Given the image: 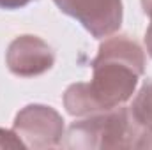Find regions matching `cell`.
I'll list each match as a JSON object with an SVG mask.
<instances>
[{"mask_svg": "<svg viewBox=\"0 0 152 150\" xmlns=\"http://www.w3.org/2000/svg\"><path fill=\"white\" fill-rule=\"evenodd\" d=\"M145 73V51L129 36L106 37L92 60V79L73 83L64 92V108L73 117H88L124 106Z\"/></svg>", "mask_w": 152, "mask_h": 150, "instance_id": "cell-1", "label": "cell"}, {"mask_svg": "<svg viewBox=\"0 0 152 150\" xmlns=\"http://www.w3.org/2000/svg\"><path fill=\"white\" fill-rule=\"evenodd\" d=\"M140 129L131 110L118 106L71 124L62 145L67 149H133Z\"/></svg>", "mask_w": 152, "mask_h": 150, "instance_id": "cell-2", "label": "cell"}, {"mask_svg": "<svg viewBox=\"0 0 152 150\" xmlns=\"http://www.w3.org/2000/svg\"><path fill=\"white\" fill-rule=\"evenodd\" d=\"M27 149H51L58 147L66 136L62 115L46 104H28L21 108L12 125Z\"/></svg>", "mask_w": 152, "mask_h": 150, "instance_id": "cell-3", "label": "cell"}, {"mask_svg": "<svg viewBox=\"0 0 152 150\" xmlns=\"http://www.w3.org/2000/svg\"><path fill=\"white\" fill-rule=\"evenodd\" d=\"M55 5L96 39H106L118 32L124 18L122 0H53Z\"/></svg>", "mask_w": 152, "mask_h": 150, "instance_id": "cell-4", "label": "cell"}, {"mask_svg": "<svg viewBox=\"0 0 152 150\" xmlns=\"http://www.w3.org/2000/svg\"><path fill=\"white\" fill-rule=\"evenodd\" d=\"M55 64L51 46L37 36H18L5 51V66L20 78H32L48 73Z\"/></svg>", "mask_w": 152, "mask_h": 150, "instance_id": "cell-5", "label": "cell"}, {"mask_svg": "<svg viewBox=\"0 0 152 150\" xmlns=\"http://www.w3.org/2000/svg\"><path fill=\"white\" fill-rule=\"evenodd\" d=\"M129 110L140 127L152 125V81L142 87V90L136 94Z\"/></svg>", "mask_w": 152, "mask_h": 150, "instance_id": "cell-6", "label": "cell"}, {"mask_svg": "<svg viewBox=\"0 0 152 150\" xmlns=\"http://www.w3.org/2000/svg\"><path fill=\"white\" fill-rule=\"evenodd\" d=\"M0 149H27L21 138L14 133V129H2L0 127Z\"/></svg>", "mask_w": 152, "mask_h": 150, "instance_id": "cell-7", "label": "cell"}, {"mask_svg": "<svg viewBox=\"0 0 152 150\" xmlns=\"http://www.w3.org/2000/svg\"><path fill=\"white\" fill-rule=\"evenodd\" d=\"M142 9H143V14L149 16L151 20V25L147 27V32H145V46H147L149 57H152V0H142Z\"/></svg>", "mask_w": 152, "mask_h": 150, "instance_id": "cell-8", "label": "cell"}, {"mask_svg": "<svg viewBox=\"0 0 152 150\" xmlns=\"http://www.w3.org/2000/svg\"><path fill=\"white\" fill-rule=\"evenodd\" d=\"M133 149H152V125H145L140 129Z\"/></svg>", "mask_w": 152, "mask_h": 150, "instance_id": "cell-9", "label": "cell"}, {"mask_svg": "<svg viewBox=\"0 0 152 150\" xmlns=\"http://www.w3.org/2000/svg\"><path fill=\"white\" fill-rule=\"evenodd\" d=\"M34 0H0V9H7V11H14V9H21L25 5H28Z\"/></svg>", "mask_w": 152, "mask_h": 150, "instance_id": "cell-10", "label": "cell"}]
</instances>
